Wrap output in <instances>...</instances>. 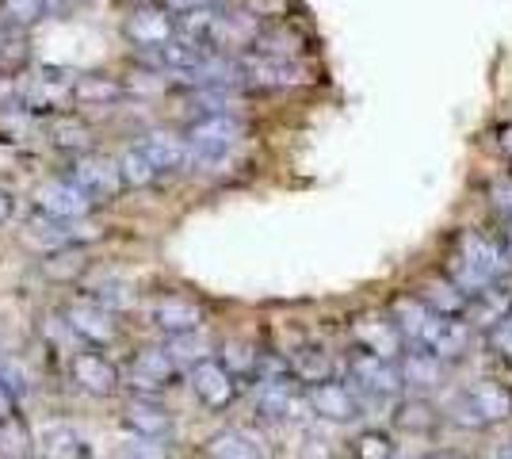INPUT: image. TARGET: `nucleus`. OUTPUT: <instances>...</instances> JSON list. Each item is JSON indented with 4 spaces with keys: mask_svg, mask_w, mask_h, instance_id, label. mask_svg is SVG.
I'll list each match as a JSON object with an SVG mask.
<instances>
[{
    "mask_svg": "<svg viewBox=\"0 0 512 459\" xmlns=\"http://www.w3.org/2000/svg\"><path fill=\"white\" fill-rule=\"evenodd\" d=\"M39 134H43V119L35 111H27L20 100L0 104V146H27Z\"/></svg>",
    "mask_w": 512,
    "mask_h": 459,
    "instance_id": "25",
    "label": "nucleus"
},
{
    "mask_svg": "<svg viewBox=\"0 0 512 459\" xmlns=\"http://www.w3.org/2000/svg\"><path fill=\"white\" fill-rule=\"evenodd\" d=\"M31 444H35V437H31V425L23 421L20 410L8 417H0V456L31 459Z\"/></svg>",
    "mask_w": 512,
    "mask_h": 459,
    "instance_id": "34",
    "label": "nucleus"
},
{
    "mask_svg": "<svg viewBox=\"0 0 512 459\" xmlns=\"http://www.w3.org/2000/svg\"><path fill=\"white\" fill-rule=\"evenodd\" d=\"M115 165H119V176H123V188H134V192L150 188L153 180H157V169L146 161V153L138 150V146H127L115 157Z\"/></svg>",
    "mask_w": 512,
    "mask_h": 459,
    "instance_id": "36",
    "label": "nucleus"
},
{
    "mask_svg": "<svg viewBox=\"0 0 512 459\" xmlns=\"http://www.w3.org/2000/svg\"><path fill=\"white\" fill-rule=\"evenodd\" d=\"M119 459H172L157 440H138V444H127Z\"/></svg>",
    "mask_w": 512,
    "mask_h": 459,
    "instance_id": "41",
    "label": "nucleus"
},
{
    "mask_svg": "<svg viewBox=\"0 0 512 459\" xmlns=\"http://www.w3.org/2000/svg\"><path fill=\"white\" fill-rule=\"evenodd\" d=\"M43 20V0H0V23L12 27V31H31Z\"/></svg>",
    "mask_w": 512,
    "mask_h": 459,
    "instance_id": "37",
    "label": "nucleus"
},
{
    "mask_svg": "<svg viewBox=\"0 0 512 459\" xmlns=\"http://www.w3.org/2000/svg\"><path fill=\"white\" fill-rule=\"evenodd\" d=\"M20 410V398H16V391L0 379V417H8V414H16Z\"/></svg>",
    "mask_w": 512,
    "mask_h": 459,
    "instance_id": "46",
    "label": "nucleus"
},
{
    "mask_svg": "<svg viewBox=\"0 0 512 459\" xmlns=\"http://www.w3.org/2000/svg\"><path fill=\"white\" fill-rule=\"evenodd\" d=\"M203 306L188 299V295H161L150 310V322L165 337H180V333H199L203 329Z\"/></svg>",
    "mask_w": 512,
    "mask_h": 459,
    "instance_id": "18",
    "label": "nucleus"
},
{
    "mask_svg": "<svg viewBox=\"0 0 512 459\" xmlns=\"http://www.w3.org/2000/svg\"><path fill=\"white\" fill-rule=\"evenodd\" d=\"M127 96V81L111 73H73V108H115Z\"/></svg>",
    "mask_w": 512,
    "mask_h": 459,
    "instance_id": "20",
    "label": "nucleus"
},
{
    "mask_svg": "<svg viewBox=\"0 0 512 459\" xmlns=\"http://www.w3.org/2000/svg\"><path fill=\"white\" fill-rule=\"evenodd\" d=\"M417 299H421L432 314H440V318H463V310H467V295L451 284L448 276H432V280H425L421 291H417Z\"/></svg>",
    "mask_w": 512,
    "mask_h": 459,
    "instance_id": "29",
    "label": "nucleus"
},
{
    "mask_svg": "<svg viewBox=\"0 0 512 459\" xmlns=\"http://www.w3.org/2000/svg\"><path fill=\"white\" fill-rule=\"evenodd\" d=\"M394 421H398V429H406V433H413V437H428L436 425H440V410L428 402V398H409L406 406L394 414Z\"/></svg>",
    "mask_w": 512,
    "mask_h": 459,
    "instance_id": "35",
    "label": "nucleus"
},
{
    "mask_svg": "<svg viewBox=\"0 0 512 459\" xmlns=\"http://www.w3.org/2000/svg\"><path fill=\"white\" fill-rule=\"evenodd\" d=\"M348 452H352V459H394L398 444H394V437L383 433V429H363V433L352 437Z\"/></svg>",
    "mask_w": 512,
    "mask_h": 459,
    "instance_id": "39",
    "label": "nucleus"
},
{
    "mask_svg": "<svg viewBox=\"0 0 512 459\" xmlns=\"http://www.w3.org/2000/svg\"><path fill=\"white\" fill-rule=\"evenodd\" d=\"M62 322L65 329L85 345V349H111L119 341V322H115V310L100 306L96 299H69L62 306Z\"/></svg>",
    "mask_w": 512,
    "mask_h": 459,
    "instance_id": "4",
    "label": "nucleus"
},
{
    "mask_svg": "<svg viewBox=\"0 0 512 459\" xmlns=\"http://www.w3.org/2000/svg\"><path fill=\"white\" fill-rule=\"evenodd\" d=\"M425 459H470L463 452H455V448H436V452H428Z\"/></svg>",
    "mask_w": 512,
    "mask_h": 459,
    "instance_id": "49",
    "label": "nucleus"
},
{
    "mask_svg": "<svg viewBox=\"0 0 512 459\" xmlns=\"http://www.w3.org/2000/svg\"><path fill=\"white\" fill-rule=\"evenodd\" d=\"M172 16H184V12H199V8H214V0H161Z\"/></svg>",
    "mask_w": 512,
    "mask_h": 459,
    "instance_id": "45",
    "label": "nucleus"
},
{
    "mask_svg": "<svg viewBox=\"0 0 512 459\" xmlns=\"http://www.w3.org/2000/svg\"><path fill=\"white\" fill-rule=\"evenodd\" d=\"M413 349H425L432 352L436 360H459L463 352L470 349V326L463 318H440V314H432V322L428 329L421 333V341L413 345Z\"/></svg>",
    "mask_w": 512,
    "mask_h": 459,
    "instance_id": "17",
    "label": "nucleus"
},
{
    "mask_svg": "<svg viewBox=\"0 0 512 459\" xmlns=\"http://www.w3.org/2000/svg\"><path fill=\"white\" fill-rule=\"evenodd\" d=\"M352 341H356L360 352L383 356V360H398V356L406 352V337L398 333V326H394L390 318H375V314L352 322Z\"/></svg>",
    "mask_w": 512,
    "mask_h": 459,
    "instance_id": "19",
    "label": "nucleus"
},
{
    "mask_svg": "<svg viewBox=\"0 0 512 459\" xmlns=\"http://www.w3.org/2000/svg\"><path fill=\"white\" fill-rule=\"evenodd\" d=\"M467 394L470 410L478 414L482 425H497V421H509L512 417V387L501 379H478Z\"/></svg>",
    "mask_w": 512,
    "mask_h": 459,
    "instance_id": "21",
    "label": "nucleus"
},
{
    "mask_svg": "<svg viewBox=\"0 0 512 459\" xmlns=\"http://www.w3.org/2000/svg\"><path fill=\"white\" fill-rule=\"evenodd\" d=\"M85 8V0H43L46 20H73Z\"/></svg>",
    "mask_w": 512,
    "mask_h": 459,
    "instance_id": "42",
    "label": "nucleus"
},
{
    "mask_svg": "<svg viewBox=\"0 0 512 459\" xmlns=\"http://www.w3.org/2000/svg\"><path fill=\"white\" fill-rule=\"evenodd\" d=\"M69 383L88 398H111L123 387V372L104 349H81L69 356Z\"/></svg>",
    "mask_w": 512,
    "mask_h": 459,
    "instance_id": "7",
    "label": "nucleus"
},
{
    "mask_svg": "<svg viewBox=\"0 0 512 459\" xmlns=\"http://www.w3.org/2000/svg\"><path fill=\"white\" fill-rule=\"evenodd\" d=\"M348 379H352V391L360 398H379V402H390V398L406 391L398 360H383V356H371V352H356L348 360Z\"/></svg>",
    "mask_w": 512,
    "mask_h": 459,
    "instance_id": "8",
    "label": "nucleus"
},
{
    "mask_svg": "<svg viewBox=\"0 0 512 459\" xmlns=\"http://www.w3.org/2000/svg\"><path fill=\"white\" fill-rule=\"evenodd\" d=\"M490 196H493V207H497L505 219H512V184L509 180H505V184H497Z\"/></svg>",
    "mask_w": 512,
    "mask_h": 459,
    "instance_id": "44",
    "label": "nucleus"
},
{
    "mask_svg": "<svg viewBox=\"0 0 512 459\" xmlns=\"http://www.w3.org/2000/svg\"><path fill=\"white\" fill-rule=\"evenodd\" d=\"M31 69L27 31H12L0 23V77H23Z\"/></svg>",
    "mask_w": 512,
    "mask_h": 459,
    "instance_id": "32",
    "label": "nucleus"
},
{
    "mask_svg": "<svg viewBox=\"0 0 512 459\" xmlns=\"http://www.w3.org/2000/svg\"><path fill=\"white\" fill-rule=\"evenodd\" d=\"M237 73H241V85L256 88H299L310 81L299 58H272V54H253V50L237 58Z\"/></svg>",
    "mask_w": 512,
    "mask_h": 459,
    "instance_id": "11",
    "label": "nucleus"
},
{
    "mask_svg": "<svg viewBox=\"0 0 512 459\" xmlns=\"http://www.w3.org/2000/svg\"><path fill=\"white\" fill-rule=\"evenodd\" d=\"M203 456L207 459H264L260 444L241 429H218L214 437H207L203 444Z\"/></svg>",
    "mask_w": 512,
    "mask_h": 459,
    "instance_id": "31",
    "label": "nucleus"
},
{
    "mask_svg": "<svg viewBox=\"0 0 512 459\" xmlns=\"http://www.w3.org/2000/svg\"><path fill=\"white\" fill-rule=\"evenodd\" d=\"M188 387L192 394L207 406V410H230L237 402V379L214 356H203V360H195L192 368H188Z\"/></svg>",
    "mask_w": 512,
    "mask_h": 459,
    "instance_id": "15",
    "label": "nucleus"
},
{
    "mask_svg": "<svg viewBox=\"0 0 512 459\" xmlns=\"http://www.w3.org/2000/svg\"><path fill=\"white\" fill-rule=\"evenodd\" d=\"M31 459H35V456H31Z\"/></svg>",
    "mask_w": 512,
    "mask_h": 459,
    "instance_id": "51",
    "label": "nucleus"
},
{
    "mask_svg": "<svg viewBox=\"0 0 512 459\" xmlns=\"http://www.w3.org/2000/svg\"><path fill=\"white\" fill-rule=\"evenodd\" d=\"M306 406H310V417H321L329 425H348L363 417V398L352 391V383H337V379L306 387Z\"/></svg>",
    "mask_w": 512,
    "mask_h": 459,
    "instance_id": "13",
    "label": "nucleus"
},
{
    "mask_svg": "<svg viewBox=\"0 0 512 459\" xmlns=\"http://www.w3.org/2000/svg\"><path fill=\"white\" fill-rule=\"evenodd\" d=\"M490 349L497 356H509L512 360V318H505L497 329H490Z\"/></svg>",
    "mask_w": 512,
    "mask_h": 459,
    "instance_id": "43",
    "label": "nucleus"
},
{
    "mask_svg": "<svg viewBox=\"0 0 512 459\" xmlns=\"http://www.w3.org/2000/svg\"><path fill=\"white\" fill-rule=\"evenodd\" d=\"M20 100L27 111H35L39 119L46 115H58V111L73 108V73L58 66H35L23 73Z\"/></svg>",
    "mask_w": 512,
    "mask_h": 459,
    "instance_id": "3",
    "label": "nucleus"
},
{
    "mask_svg": "<svg viewBox=\"0 0 512 459\" xmlns=\"http://www.w3.org/2000/svg\"><path fill=\"white\" fill-rule=\"evenodd\" d=\"M88 456H92L88 440L73 425H65V421H54V425H46L43 433H39V459H88Z\"/></svg>",
    "mask_w": 512,
    "mask_h": 459,
    "instance_id": "26",
    "label": "nucleus"
},
{
    "mask_svg": "<svg viewBox=\"0 0 512 459\" xmlns=\"http://www.w3.org/2000/svg\"><path fill=\"white\" fill-rule=\"evenodd\" d=\"M241 12L253 16L256 23L279 20V16H287V0H241Z\"/></svg>",
    "mask_w": 512,
    "mask_h": 459,
    "instance_id": "40",
    "label": "nucleus"
},
{
    "mask_svg": "<svg viewBox=\"0 0 512 459\" xmlns=\"http://www.w3.org/2000/svg\"><path fill=\"white\" fill-rule=\"evenodd\" d=\"M501 245H505V253H509V261H512V219H509V230H505V241H501Z\"/></svg>",
    "mask_w": 512,
    "mask_h": 459,
    "instance_id": "50",
    "label": "nucleus"
},
{
    "mask_svg": "<svg viewBox=\"0 0 512 459\" xmlns=\"http://www.w3.org/2000/svg\"><path fill=\"white\" fill-rule=\"evenodd\" d=\"M302 50V35L291 31L287 23H276V27H260L253 39V54H272V58H299Z\"/></svg>",
    "mask_w": 512,
    "mask_h": 459,
    "instance_id": "33",
    "label": "nucleus"
},
{
    "mask_svg": "<svg viewBox=\"0 0 512 459\" xmlns=\"http://www.w3.org/2000/svg\"><path fill=\"white\" fill-rule=\"evenodd\" d=\"M180 35V23L165 4H138L123 16V39L134 50H157Z\"/></svg>",
    "mask_w": 512,
    "mask_h": 459,
    "instance_id": "10",
    "label": "nucleus"
},
{
    "mask_svg": "<svg viewBox=\"0 0 512 459\" xmlns=\"http://www.w3.org/2000/svg\"><path fill=\"white\" fill-rule=\"evenodd\" d=\"M43 134L50 138V146H58L62 153H85L92 150V127L77 111H58V115H46Z\"/></svg>",
    "mask_w": 512,
    "mask_h": 459,
    "instance_id": "23",
    "label": "nucleus"
},
{
    "mask_svg": "<svg viewBox=\"0 0 512 459\" xmlns=\"http://www.w3.org/2000/svg\"><path fill=\"white\" fill-rule=\"evenodd\" d=\"M69 180L85 192L92 203H111V199L123 192V176H119V165H115V157H107V153H77L73 161H69Z\"/></svg>",
    "mask_w": 512,
    "mask_h": 459,
    "instance_id": "6",
    "label": "nucleus"
},
{
    "mask_svg": "<svg viewBox=\"0 0 512 459\" xmlns=\"http://www.w3.org/2000/svg\"><path fill=\"white\" fill-rule=\"evenodd\" d=\"M138 150L146 153V161H150L157 176L161 173H180L188 161H192V153H188V142H184V134H169V131H150L142 142H138Z\"/></svg>",
    "mask_w": 512,
    "mask_h": 459,
    "instance_id": "22",
    "label": "nucleus"
},
{
    "mask_svg": "<svg viewBox=\"0 0 512 459\" xmlns=\"http://www.w3.org/2000/svg\"><path fill=\"white\" fill-rule=\"evenodd\" d=\"M287 375L299 387L325 383V379H333V356L321 349V345H299V349L287 356Z\"/></svg>",
    "mask_w": 512,
    "mask_h": 459,
    "instance_id": "27",
    "label": "nucleus"
},
{
    "mask_svg": "<svg viewBox=\"0 0 512 459\" xmlns=\"http://www.w3.org/2000/svg\"><path fill=\"white\" fill-rule=\"evenodd\" d=\"M12 215H16V196H12V192L0 184V226L12 219Z\"/></svg>",
    "mask_w": 512,
    "mask_h": 459,
    "instance_id": "47",
    "label": "nucleus"
},
{
    "mask_svg": "<svg viewBox=\"0 0 512 459\" xmlns=\"http://www.w3.org/2000/svg\"><path fill=\"white\" fill-rule=\"evenodd\" d=\"M390 322H394L398 333L406 337V349H409V345L421 341V333H425L428 322H432V310H428L417 295H398L394 306H390Z\"/></svg>",
    "mask_w": 512,
    "mask_h": 459,
    "instance_id": "30",
    "label": "nucleus"
},
{
    "mask_svg": "<svg viewBox=\"0 0 512 459\" xmlns=\"http://www.w3.org/2000/svg\"><path fill=\"white\" fill-rule=\"evenodd\" d=\"M245 134H249V123L237 111H207V115H195L188 123L184 142H188L195 165H218L241 146Z\"/></svg>",
    "mask_w": 512,
    "mask_h": 459,
    "instance_id": "2",
    "label": "nucleus"
},
{
    "mask_svg": "<svg viewBox=\"0 0 512 459\" xmlns=\"http://www.w3.org/2000/svg\"><path fill=\"white\" fill-rule=\"evenodd\" d=\"M509 264L512 261L501 241L486 238V234H470L467 230V234L459 238V249H455V257H451L444 276L470 299L474 291H482V287L493 284V280H505Z\"/></svg>",
    "mask_w": 512,
    "mask_h": 459,
    "instance_id": "1",
    "label": "nucleus"
},
{
    "mask_svg": "<svg viewBox=\"0 0 512 459\" xmlns=\"http://www.w3.org/2000/svg\"><path fill=\"white\" fill-rule=\"evenodd\" d=\"M256 414L272 417V421H299V417H310L306 391H302L291 375L256 379Z\"/></svg>",
    "mask_w": 512,
    "mask_h": 459,
    "instance_id": "12",
    "label": "nucleus"
},
{
    "mask_svg": "<svg viewBox=\"0 0 512 459\" xmlns=\"http://www.w3.org/2000/svg\"><path fill=\"white\" fill-rule=\"evenodd\" d=\"M119 425L127 433H134L138 440H157V444L169 440L172 429H176L172 414L157 398H150V394H130L127 402L119 406Z\"/></svg>",
    "mask_w": 512,
    "mask_h": 459,
    "instance_id": "14",
    "label": "nucleus"
},
{
    "mask_svg": "<svg viewBox=\"0 0 512 459\" xmlns=\"http://www.w3.org/2000/svg\"><path fill=\"white\" fill-rule=\"evenodd\" d=\"M398 372H402V387H406V391L428 394V391H436V387L444 383V360H436L432 352L413 349V345H409V349L402 352Z\"/></svg>",
    "mask_w": 512,
    "mask_h": 459,
    "instance_id": "24",
    "label": "nucleus"
},
{
    "mask_svg": "<svg viewBox=\"0 0 512 459\" xmlns=\"http://www.w3.org/2000/svg\"><path fill=\"white\" fill-rule=\"evenodd\" d=\"M88 272L85 261V245H62V249H50L43 261H39V276L50 284H77Z\"/></svg>",
    "mask_w": 512,
    "mask_h": 459,
    "instance_id": "28",
    "label": "nucleus"
},
{
    "mask_svg": "<svg viewBox=\"0 0 512 459\" xmlns=\"http://www.w3.org/2000/svg\"><path fill=\"white\" fill-rule=\"evenodd\" d=\"M176 379H180V364L169 356V349H138L123 368V383L130 391L150 394V398L176 387Z\"/></svg>",
    "mask_w": 512,
    "mask_h": 459,
    "instance_id": "9",
    "label": "nucleus"
},
{
    "mask_svg": "<svg viewBox=\"0 0 512 459\" xmlns=\"http://www.w3.org/2000/svg\"><path fill=\"white\" fill-rule=\"evenodd\" d=\"M505 318H512V284H505V280H493L482 291H474L467 299V310H463V322L470 329H482V333L497 329Z\"/></svg>",
    "mask_w": 512,
    "mask_h": 459,
    "instance_id": "16",
    "label": "nucleus"
},
{
    "mask_svg": "<svg viewBox=\"0 0 512 459\" xmlns=\"http://www.w3.org/2000/svg\"><path fill=\"white\" fill-rule=\"evenodd\" d=\"M218 364L234 375V379H253L256 364H260V352H256L249 341H226V345H222V356H218Z\"/></svg>",
    "mask_w": 512,
    "mask_h": 459,
    "instance_id": "38",
    "label": "nucleus"
},
{
    "mask_svg": "<svg viewBox=\"0 0 512 459\" xmlns=\"http://www.w3.org/2000/svg\"><path fill=\"white\" fill-rule=\"evenodd\" d=\"M35 215H46L54 222H81L92 211V199L69 180V176H46L31 188Z\"/></svg>",
    "mask_w": 512,
    "mask_h": 459,
    "instance_id": "5",
    "label": "nucleus"
},
{
    "mask_svg": "<svg viewBox=\"0 0 512 459\" xmlns=\"http://www.w3.org/2000/svg\"><path fill=\"white\" fill-rule=\"evenodd\" d=\"M497 146H501V150H505L512 157V123H505V127L497 131Z\"/></svg>",
    "mask_w": 512,
    "mask_h": 459,
    "instance_id": "48",
    "label": "nucleus"
}]
</instances>
